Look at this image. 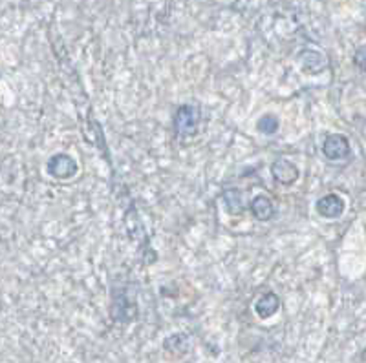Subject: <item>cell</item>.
<instances>
[{"label":"cell","mask_w":366,"mask_h":363,"mask_svg":"<svg viewBox=\"0 0 366 363\" xmlns=\"http://www.w3.org/2000/svg\"><path fill=\"white\" fill-rule=\"evenodd\" d=\"M280 310V297L274 292H264L262 296L258 297L254 302V314L260 319H269L273 318L274 314Z\"/></svg>","instance_id":"9c48e42d"},{"label":"cell","mask_w":366,"mask_h":363,"mask_svg":"<svg viewBox=\"0 0 366 363\" xmlns=\"http://www.w3.org/2000/svg\"><path fill=\"white\" fill-rule=\"evenodd\" d=\"M271 178L282 186H292L299 181L300 170L295 163H292L286 157H279L274 159L271 165Z\"/></svg>","instance_id":"52a82bcc"},{"label":"cell","mask_w":366,"mask_h":363,"mask_svg":"<svg viewBox=\"0 0 366 363\" xmlns=\"http://www.w3.org/2000/svg\"><path fill=\"white\" fill-rule=\"evenodd\" d=\"M279 128L280 119L277 116H273V113H266V116H262L257 121V130L262 136H274V133L279 132Z\"/></svg>","instance_id":"8fae6325"},{"label":"cell","mask_w":366,"mask_h":363,"mask_svg":"<svg viewBox=\"0 0 366 363\" xmlns=\"http://www.w3.org/2000/svg\"><path fill=\"white\" fill-rule=\"evenodd\" d=\"M322 157L330 163H345L352 157V145L345 133H330L322 140Z\"/></svg>","instance_id":"3957f363"},{"label":"cell","mask_w":366,"mask_h":363,"mask_svg":"<svg viewBox=\"0 0 366 363\" xmlns=\"http://www.w3.org/2000/svg\"><path fill=\"white\" fill-rule=\"evenodd\" d=\"M79 172V165L68 153H55L46 161V173L57 181H70Z\"/></svg>","instance_id":"277c9868"},{"label":"cell","mask_w":366,"mask_h":363,"mask_svg":"<svg viewBox=\"0 0 366 363\" xmlns=\"http://www.w3.org/2000/svg\"><path fill=\"white\" fill-rule=\"evenodd\" d=\"M110 314L119 323H130L137 318L136 296L130 294L129 287H119L117 290H114Z\"/></svg>","instance_id":"7a4b0ae2"},{"label":"cell","mask_w":366,"mask_h":363,"mask_svg":"<svg viewBox=\"0 0 366 363\" xmlns=\"http://www.w3.org/2000/svg\"><path fill=\"white\" fill-rule=\"evenodd\" d=\"M222 199H224L225 210L231 215H240L242 212L246 210V203H244V194L240 188H225L222 192Z\"/></svg>","instance_id":"30bf717a"},{"label":"cell","mask_w":366,"mask_h":363,"mask_svg":"<svg viewBox=\"0 0 366 363\" xmlns=\"http://www.w3.org/2000/svg\"><path fill=\"white\" fill-rule=\"evenodd\" d=\"M352 62H354V66L357 68L359 71H365L366 73V44L359 46L357 50H355L354 57H352Z\"/></svg>","instance_id":"7c38bea8"},{"label":"cell","mask_w":366,"mask_h":363,"mask_svg":"<svg viewBox=\"0 0 366 363\" xmlns=\"http://www.w3.org/2000/svg\"><path fill=\"white\" fill-rule=\"evenodd\" d=\"M297 64L308 75H319L328 68V57L315 48H302L297 53Z\"/></svg>","instance_id":"5b68a950"},{"label":"cell","mask_w":366,"mask_h":363,"mask_svg":"<svg viewBox=\"0 0 366 363\" xmlns=\"http://www.w3.org/2000/svg\"><path fill=\"white\" fill-rule=\"evenodd\" d=\"M202 112L196 104H182L176 110L174 117H172V126H174V136L178 139H187L198 132L200 126Z\"/></svg>","instance_id":"6da1fadb"},{"label":"cell","mask_w":366,"mask_h":363,"mask_svg":"<svg viewBox=\"0 0 366 363\" xmlns=\"http://www.w3.org/2000/svg\"><path fill=\"white\" fill-rule=\"evenodd\" d=\"M247 208H249L251 215H253L257 221H260V223L271 221V219L274 218V214H277L273 201H271V198L267 194L254 195L249 201V205H247Z\"/></svg>","instance_id":"ba28073f"},{"label":"cell","mask_w":366,"mask_h":363,"mask_svg":"<svg viewBox=\"0 0 366 363\" xmlns=\"http://www.w3.org/2000/svg\"><path fill=\"white\" fill-rule=\"evenodd\" d=\"M346 210V201L341 194L330 192V194L322 195L315 201V212L322 219H339Z\"/></svg>","instance_id":"8992f818"}]
</instances>
